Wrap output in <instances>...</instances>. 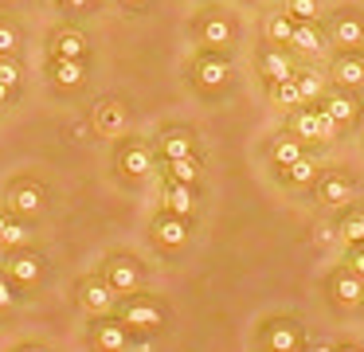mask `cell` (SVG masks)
I'll use <instances>...</instances> for the list:
<instances>
[{"label":"cell","mask_w":364,"mask_h":352,"mask_svg":"<svg viewBox=\"0 0 364 352\" xmlns=\"http://www.w3.org/2000/svg\"><path fill=\"white\" fill-rule=\"evenodd\" d=\"M231 78H235V63L228 51H215V47H196L188 59V86L200 98H220L228 94Z\"/></svg>","instance_id":"cell-1"},{"label":"cell","mask_w":364,"mask_h":352,"mask_svg":"<svg viewBox=\"0 0 364 352\" xmlns=\"http://www.w3.org/2000/svg\"><path fill=\"white\" fill-rule=\"evenodd\" d=\"M153 164H157V156H153L149 141L137 137V133H122L118 145H114V169H118V176L145 180L153 172Z\"/></svg>","instance_id":"cell-2"},{"label":"cell","mask_w":364,"mask_h":352,"mask_svg":"<svg viewBox=\"0 0 364 352\" xmlns=\"http://www.w3.org/2000/svg\"><path fill=\"white\" fill-rule=\"evenodd\" d=\"M192 36L200 39V47H215V51H228L235 43V20L231 12H223L220 4H208L196 12L192 20Z\"/></svg>","instance_id":"cell-3"},{"label":"cell","mask_w":364,"mask_h":352,"mask_svg":"<svg viewBox=\"0 0 364 352\" xmlns=\"http://www.w3.org/2000/svg\"><path fill=\"white\" fill-rule=\"evenodd\" d=\"M325 23V36H329V43H337L341 51H360L364 43V16L356 12V8H333L329 20Z\"/></svg>","instance_id":"cell-4"},{"label":"cell","mask_w":364,"mask_h":352,"mask_svg":"<svg viewBox=\"0 0 364 352\" xmlns=\"http://www.w3.org/2000/svg\"><path fill=\"white\" fill-rule=\"evenodd\" d=\"M290 133L298 141H329L337 137V125L329 122V114L317 102H301L290 110Z\"/></svg>","instance_id":"cell-5"},{"label":"cell","mask_w":364,"mask_h":352,"mask_svg":"<svg viewBox=\"0 0 364 352\" xmlns=\"http://www.w3.org/2000/svg\"><path fill=\"white\" fill-rule=\"evenodd\" d=\"M317 106L325 110V114H329V122L337 125H356L360 122V110H364V102H360V94L356 90H345V86H329V90L321 94V102H317Z\"/></svg>","instance_id":"cell-6"},{"label":"cell","mask_w":364,"mask_h":352,"mask_svg":"<svg viewBox=\"0 0 364 352\" xmlns=\"http://www.w3.org/2000/svg\"><path fill=\"white\" fill-rule=\"evenodd\" d=\"M4 203H9L12 215H36L48 203V188L36 176H16L9 184V192H4Z\"/></svg>","instance_id":"cell-7"},{"label":"cell","mask_w":364,"mask_h":352,"mask_svg":"<svg viewBox=\"0 0 364 352\" xmlns=\"http://www.w3.org/2000/svg\"><path fill=\"white\" fill-rule=\"evenodd\" d=\"M255 67H259V78L267 86H274V82H286V78H294V55H290V47H278V43H262L259 47V55H255Z\"/></svg>","instance_id":"cell-8"},{"label":"cell","mask_w":364,"mask_h":352,"mask_svg":"<svg viewBox=\"0 0 364 352\" xmlns=\"http://www.w3.org/2000/svg\"><path fill=\"white\" fill-rule=\"evenodd\" d=\"M48 55L51 59H79V63H87L90 59V39L82 36L79 28H71V23H59V28L48 31Z\"/></svg>","instance_id":"cell-9"},{"label":"cell","mask_w":364,"mask_h":352,"mask_svg":"<svg viewBox=\"0 0 364 352\" xmlns=\"http://www.w3.org/2000/svg\"><path fill=\"white\" fill-rule=\"evenodd\" d=\"M102 278L110 282V289H114V294H137V289H141V266H137L129 255L114 250V255H106Z\"/></svg>","instance_id":"cell-10"},{"label":"cell","mask_w":364,"mask_h":352,"mask_svg":"<svg viewBox=\"0 0 364 352\" xmlns=\"http://www.w3.org/2000/svg\"><path fill=\"white\" fill-rule=\"evenodd\" d=\"M157 156L161 161H181V156H196V133L188 125H161L157 129Z\"/></svg>","instance_id":"cell-11"},{"label":"cell","mask_w":364,"mask_h":352,"mask_svg":"<svg viewBox=\"0 0 364 352\" xmlns=\"http://www.w3.org/2000/svg\"><path fill=\"white\" fill-rule=\"evenodd\" d=\"M122 321H126V329H161L165 309L137 289V294H126V302H122Z\"/></svg>","instance_id":"cell-12"},{"label":"cell","mask_w":364,"mask_h":352,"mask_svg":"<svg viewBox=\"0 0 364 352\" xmlns=\"http://www.w3.org/2000/svg\"><path fill=\"white\" fill-rule=\"evenodd\" d=\"M43 75H48V82H51V90H59V94H71V90H79L82 82H87V63H79V59H51L48 55V63H43Z\"/></svg>","instance_id":"cell-13"},{"label":"cell","mask_w":364,"mask_h":352,"mask_svg":"<svg viewBox=\"0 0 364 352\" xmlns=\"http://www.w3.org/2000/svg\"><path fill=\"white\" fill-rule=\"evenodd\" d=\"M329 78L333 86H345V90H356L364 86V51H333L329 59Z\"/></svg>","instance_id":"cell-14"},{"label":"cell","mask_w":364,"mask_h":352,"mask_svg":"<svg viewBox=\"0 0 364 352\" xmlns=\"http://www.w3.org/2000/svg\"><path fill=\"white\" fill-rule=\"evenodd\" d=\"M317 200L329 203V208H345V203L353 200V180L337 169L317 172Z\"/></svg>","instance_id":"cell-15"},{"label":"cell","mask_w":364,"mask_h":352,"mask_svg":"<svg viewBox=\"0 0 364 352\" xmlns=\"http://www.w3.org/2000/svg\"><path fill=\"white\" fill-rule=\"evenodd\" d=\"M79 302H82V309H87V313H98V317H102V313L114 305V289H110V282L98 278V274L82 278V282H79Z\"/></svg>","instance_id":"cell-16"},{"label":"cell","mask_w":364,"mask_h":352,"mask_svg":"<svg viewBox=\"0 0 364 352\" xmlns=\"http://www.w3.org/2000/svg\"><path fill=\"white\" fill-rule=\"evenodd\" d=\"M329 47V36H325V23L321 20H306V23H294V39H290V51L298 55H321Z\"/></svg>","instance_id":"cell-17"},{"label":"cell","mask_w":364,"mask_h":352,"mask_svg":"<svg viewBox=\"0 0 364 352\" xmlns=\"http://www.w3.org/2000/svg\"><path fill=\"white\" fill-rule=\"evenodd\" d=\"M4 266H9V278L20 282V286H32V282H40V274H43V258L36 255V250H24V247L12 250Z\"/></svg>","instance_id":"cell-18"},{"label":"cell","mask_w":364,"mask_h":352,"mask_svg":"<svg viewBox=\"0 0 364 352\" xmlns=\"http://www.w3.org/2000/svg\"><path fill=\"white\" fill-rule=\"evenodd\" d=\"M153 239H157L161 247H184V242H188V219L173 215V211L153 215Z\"/></svg>","instance_id":"cell-19"},{"label":"cell","mask_w":364,"mask_h":352,"mask_svg":"<svg viewBox=\"0 0 364 352\" xmlns=\"http://www.w3.org/2000/svg\"><path fill=\"white\" fill-rule=\"evenodd\" d=\"M95 344H98V352H122L126 348V321L98 317L95 321Z\"/></svg>","instance_id":"cell-20"},{"label":"cell","mask_w":364,"mask_h":352,"mask_svg":"<svg viewBox=\"0 0 364 352\" xmlns=\"http://www.w3.org/2000/svg\"><path fill=\"white\" fill-rule=\"evenodd\" d=\"M298 344H301V336H298V325H294L290 317L270 321V329H267V348L270 352H298Z\"/></svg>","instance_id":"cell-21"},{"label":"cell","mask_w":364,"mask_h":352,"mask_svg":"<svg viewBox=\"0 0 364 352\" xmlns=\"http://www.w3.org/2000/svg\"><path fill=\"white\" fill-rule=\"evenodd\" d=\"M95 129L106 133V137H122L126 133V106L122 102H102L95 110Z\"/></svg>","instance_id":"cell-22"},{"label":"cell","mask_w":364,"mask_h":352,"mask_svg":"<svg viewBox=\"0 0 364 352\" xmlns=\"http://www.w3.org/2000/svg\"><path fill=\"white\" fill-rule=\"evenodd\" d=\"M192 208H196V192H192L188 184H176V180H165V211H173V215L188 219Z\"/></svg>","instance_id":"cell-23"},{"label":"cell","mask_w":364,"mask_h":352,"mask_svg":"<svg viewBox=\"0 0 364 352\" xmlns=\"http://www.w3.org/2000/svg\"><path fill=\"white\" fill-rule=\"evenodd\" d=\"M262 31H267V43L290 47V39H294V20L282 12V8H274V12L267 16V23H262Z\"/></svg>","instance_id":"cell-24"},{"label":"cell","mask_w":364,"mask_h":352,"mask_svg":"<svg viewBox=\"0 0 364 352\" xmlns=\"http://www.w3.org/2000/svg\"><path fill=\"white\" fill-rule=\"evenodd\" d=\"M270 156H274V164L286 172L294 161H301V156H306V149H301V141L294 137V133H282V137H274V145H270Z\"/></svg>","instance_id":"cell-25"},{"label":"cell","mask_w":364,"mask_h":352,"mask_svg":"<svg viewBox=\"0 0 364 352\" xmlns=\"http://www.w3.org/2000/svg\"><path fill=\"white\" fill-rule=\"evenodd\" d=\"M333 297H337L341 305H356L364 297V278H356L353 270H341L337 278H333Z\"/></svg>","instance_id":"cell-26"},{"label":"cell","mask_w":364,"mask_h":352,"mask_svg":"<svg viewBox=\"0 0 364 352\" xmlns=\"http://www.w3.org/2000/svg\"><path fill=\"white\" fill-rule=\"evenodd\" d=\"M24 242H28V227L20 223L12 211H0V247L16 250V247H24Z\"/></svg>","instance_id":"cell-27"},{"label":"cell","mask_w":364,"mask_h":352,"mask_svg":"<svg viewBox=\"0 0 364 352\" xmlns=\"http://www.w3.org/2000/svg\"><path fill=\"white\" fill-rule=\"evenodd\" d=\"M165 180H176V184H196L200 180V161L196 156H181V161H165Z\"/></svg>","instance_id":"cell-28"},{"label":"cell","mask_w":364,"mask_h":352,"mask_svg":"<svg viewBox=\"0 0 364 352\" xmlns=\"http://www.w3.org/2000/svg\"><path fill=\"white\" fill-rule=\"evenodd\" d=\"M294 82H298V98L301 102H321L325 78L317 75V70H294Z\"/></svg>","instance_id":"cell-29"},{"label":"cell","mask_w":364,"mask_h":352,"mask_svg":"<svg viewBox=\"0 0 364 352\" xmlns=\"http://www.w3.org/2000/svg\"><path fill=\"white\" fill-rule=\"evenodd\" d=\"M0 55H12V59L20 55V23L4 12H0Z\"/></svg>","instance_id":"cell-30"},{"label":"cell","mask_w":364,"mask_h":352,"mask_svg":"<svg viewBox=\"0 0 364 352\" xmlns=\"http://www.w3.org/2000/svg\"><path fill=\"white\" fill-rule=\"evenodd\" d=\"M317 172H321V169H317L314 156H301V161H294L290 169H286V180H290L294 188H306V184H314V180H317Z\"/></svg>","instance_id":"cell-31"},{"label":"cell","mask_w":364,"mask_h":352,"mask_svg":"<svg viewBox=\"0 0 364 352\" xmlns=\"http://www.w3.org/2000/svg\"><path fill=\"white\" fill-rule=\"evenodd\" d=\"M282 12L290 16L294 23H306V20H321V0H286Z\"/></svg>","instance_id":"cell-32"},{"label":"cell","mask_w":364,"mask_h":352,"mask_svg":"<svg viewBox=\"0 0 364 352\" xmlns=\"http://www.w3.org/2000/svg\"><path fill=\"white\" fill-rule=\"evenodd\" d=\"M20 82H24V67H20V59H12V55H0V86L16 94Z\"/></svg>","instance_id":"cell-33"},{"label":"cell","mask_w":364,"mask_h":352,"mask_svg":"<svg viewBox=\"0 0 364 352\" xmlns=\"http://www.w3.org/2000/svg\"><path fill=\"white\" fill-rule=\"evenodd\" d=\"M267 98H270V102H278V106H286V110L301 106V98H298V82H294V78H286V82L267 86Z\"/></svg>","instance_id":"cell-34"},{"label":"cell","mask_w":364,"mask_h":352,"mask_svg":"<svg viewBox=\"0 0 364 352\" xmlns=\"http://www.w3.org/2000/svg\"><path fill=\"white\" fill-rule=\"evenodd\" d=\"M341 235H345V242H364V211H348Z\"/></svg>","instance_id":"cell-35"},{"label":"cell","mask_w":364,"mask_h":352,"mask_svg":"<svg viewBox=\"0 0 364 352\" xmlns=\"http://www.w3.org/2000/svg\"><path fill=\"white\" fill-rule=\"evenodd\" d=\"M348 270L356 278H364V242H353V250H348Z\"/></svg>","instance_id":"cell-36"},{"label":"cell","mask_w":364,"mask_h":352,"mask_svg":"<svg viewBox=\"0 0 364 352\" xmlns=\"http://www.w3.org/2000/svg\"><path fill=\"white\" fill-rule=\"evenodd\" d=\"M51 4H55L59 12H87L95 0H51Z\"/></svg>","instance_id":"cell-37"},{"label":"cell","mask_w":364,"mask_h":352,"mask_svg":"<svg viewBox=\"0 0 364 352\" xmlns=\"http://www.w3.org/2000/svg\"><path fill=\"white\" fill-rule=\"evenodd\" d=\"M12 297H16V294H12V282H9V278H0V309H9Z\"/></svg>","instance_id":"cell-38"},{"label":"cell","mask_w":364,"mask_h":352,"mask_svg":"<svg viewBox=\"0 0 364 352\" xmlns=\"http://www.w3.org/2000/svg\"><path fill=\"white\" fill-rule=\"evenodd\" d=\"M122 8H129V12H145L149 8V0H118Z\"/></svg>","instance_id":"cell-39"},{"label":"cell","mask_w":364,"mask_h":352,"mask_svg":"<svg viewBox=\"0 0 364 352\" xmlns=\"http://www.w3.org/2000/svg\"><path fill=\"white\" fill-rule=\"evenodd\" d=\"M12 98H16V94H12V90H4V86H0V106H9Z\"/></svg>","instance_id":"cell-40"},{"label":"cell","mask_w":364,"mask_h":352,"mask_svg":"<svg viewBox=\"0 0 364 352\" xmlns=\"http://www.w3.org/2000/svg\"><path fill=\"white\" fill-rule=\"evenodd\" d=\"M20 352H48V348H43V344H24Z\"/></svg>","instance_id":"cell-41"},{"label":"cell","mask_w":364,"mask_h":352,"mask_svg":"<svg viewBox=\"0 0 364 352\" xmlns=\"http://www.w3.org/2000/svg\"><path fill=\"white\" fill-rule=\"evenodd\" d=\"M333 352H360L356 344H345V348H333Z\"/></svg>","instance_id":"cell-42"},{"label":"cell","mask_w":364,"mask_h":352,"mask_svg":"<svg viewBox=\"0 0 364 352\" xmlns=\"http://www.w3.org/2000/svg\"><path fill=\"white\" fill-rule=\"evenodd\" d=\"M0 4H4V8H12V4H24V0H0Z\"/></svg>","instance_id":"cell-43"},{"label":"cell","mask_w":364,"mask_h":352,"mask_svg":"<svg viewBox=\"0 0 364 352\" xmlns=\"http://www.w3.org/2000/svg\"><path fill=\"white\" fill-rule=\"evenodd\" d=\"M251 4H255V0H251Z\"/></svg>","instance_id":"cell-44"}]
</instances>
